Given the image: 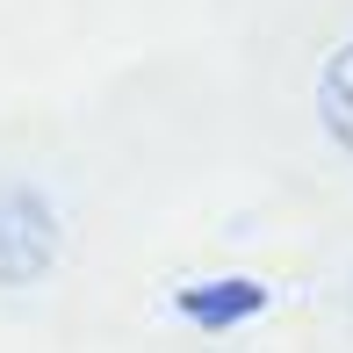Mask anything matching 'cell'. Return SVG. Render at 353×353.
Listing matches in <instances>:
<instances>
[{
  "label": "cell",
  "instance_id": "cell-2",
  "mask_svg": "<svg viewBox=\"0 0 353 353\" xmlns=\"http://www.w3.org/2000/svg\"><path fill=\"white\" fill-rule=\"evenodd\" d=\"M317 123H325V137L353 159V37L325 58V72H317Z\"/></svg>",
  "mask_w": 353,
  "mask_h": 353
},
{
  "label": "cell",
  "instance_id": "cell-1",
  "mask_svg": "<svg viewBox=\"0 0 353 353\" xmlns=\"http://www.w3.org/2000/svg\"><path fill=\"white\" fill-rule=\"evenodd\" d=\"M51 260V210L29 188H0V281H29Z\"/></svg>",
  "mask_w": 353,
  "mask_h": 353
}]
</instances>
